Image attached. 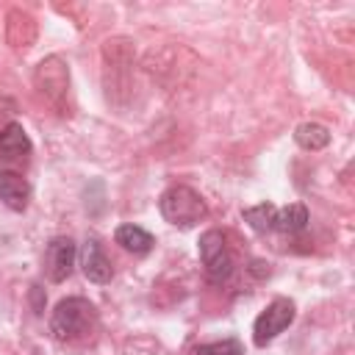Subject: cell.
Wrapping results in <instances>:
<instances>
[{
    "instance_id": "cell-6",
    "label": "cell",
    "mask_w": 355,
    "mask_h": 355,
    "mask_svg": "<svg viewBox=\"0 0 355 355\" xmlns=\"http://www.w3.org/2000/svg\"><path fill=\"white\" fill-rule=\"evenodd\" d=\"M75 241L69 236H55L44 250V277L50 283H64L75 266Z\"/></svg>"
},
{
    "instance_id": "cell-8",
    "label": "cell",
    "mask_w": 355,
    "mask_h": 355,
    "mask_svg": "<svg viewBox=\"0 0 355 355\" xmlns=\"http://www.w3.org/2000/svg\"><path fill=\"white\" fill-rule=\"evenodd\" d=\"M31 155V139L22 125L11 122L0 130V161L3 164H25Z\"/></svg>"
},
{
    "instance_id": "cell-7",
    "label": "cell",
    "mask_w": 355,
    "mask_h": 355,
    "mask_svg": "<svg viewBox=\"0 0 355 355\" xmlns=\"http://www.w3.org/2000/svg\"><path fill=\"white\" fill-rule=\"evenodd\" d=\"M80 272L86 275L89 283H108L114 277V269H111V261L103 250V244L97 239H86L83 247H80Z\"/></svg>"
},
{
    "instance_id": "cell-11",
    "label": "cell",
    "mask_w": 355,
    "mask_h": 355,
    "mask_svg": "<svg viewBox=\"0 0 355 355\" xmlns=\"http://www.w3.org/2000/svg\"><path fill=\"white\" fill-rule=\"evenodd\" d=\"M294 141H297L302 150L316 153V150H324V147L330 144V130H327L324 125H319V122H302V125H297V130H294Z\"/></svg>"
},
{
    "instance_id": "cell-2",
    "label": "cell",
    "mask_w": 355,
    "mask_h": 355,
    "mask_svg": "<svg viewBox=\"0 0 355 355\" xmlns=\"http://www.w3.org/2000/svg\"><path fill=\"white\" fill-rule=\"evenodd\" d=\"M158 208H161V216H164L169 225L183 227V230L194 227V225L202 222L205 214H208L205 200H202L191 186H183V183L169 186V189L158 197Z\"/></svg>"
},
{
    "instance_id": "cell-9",
    "label": "cell",
    "mask_w": 355,
    "mask_h": 355,
    "mask_svg": "<svg viewBox=\"0 0 355 355\" xmlns=\"http://www.w3.org/2000/svg\"><path fill=\"white\" fill-rule=\"evenodd\" d=\"M0 200L11 211H25L31 200V186L28 180L14 172V169H0Z\"/></svg>"
},
{
    "instance_id": "cell-4",
    "label": "cell",
    "mask_w": 355,
    "mask_h": 355,
    "mask_svg": "<svg viewBox=\"0 0 355 355\" xmlns=\"http://www.w3.org/2000/svg\"><path fill=\"white\" fill-rule=\"evenodd\" d=\"M33 83H36L39 94H44V100L64 114V100L69 94V69L58 55H50L36 67Z\"/></svg>"
},
{
    "instance_id": "cell-3",
    "label": "cell",
    "mask_w": 355,
    "mask_h": 355,
    "mask_svg": "<svg viewBox=\"0 0 355 355\" xmlns=\"http://www.w3.org/2000/svg\"><path fill=\"white\" fill-rule=\"evenodd\" d=\"M297 316V305L288 297H275L255 319L252 324V341L255 347H266L272 338H277Z\"/></svg>"
},
{
    "instance_id": "cell-5",
    "label": "cell",
    "mask_w": 355,
    "mask_h": 355,
    "mask_svg": "<svg viewBox=\"0 0 355 355\" xmlns=\"http://www.w3.org/2000/svg\"><path fill=\"white\" fill-rule=\"evenodd\" d=\"M200 261L214 283H222L233 272V255L227 250V239L222 230H205L200 236Z\"/></svg>"
},
{
    "instance_id": "cell-1",
    "label": "cell",
    "mask_w": 355,
    "mask_h": 355,
    "mask_svg": "<svg viewBox=\"0 0 355 355\" xmlns=\"http://www.w3.org/2000/svg\"><path fill=\"white\" fill-rule=\"evenodd\" d=\"M97 324V311L83 297H67L53 308L50 333L58 341H78L86 338Z\"/></svg>"
},
{
    "instance_id": "cell-13",
    "label": "cell",
    "mask_w": 355,
    "mask_h": 355,
    "mask_svg": "<svg viewBox=\"0 0 355 355\" xmlns=\"http://www.w3.org/2000/svg\"><path fill=\"white\" fill-rule=\"evenodd\" d=\"M275 205L272 202H258V205H250V208H244L241 211V216H244V222L255 230V233H269L272 227H275Z\"/></svg>"
},
{
    "instance_id": "cell-10",
    "label": "cell",
    "mask_w": 355,
    "mask_h": 355,
    "mask_svg": "<svg viewBox=\"0 0 355 355\" xmlns=\"http://www.w3.org/2000/svg\"><path fill=\"white\" fill-rule=\"evenodd\" d=\"M114 241L122 247V250H128V252H133V255H144V252H150L153 250V244H155V239L144 230V227H139V225H119L116 227V233H114Z\"/></svg>"
},
{
    "instance_id": "cell-12",
    "label": "cell",
    "mask_w": 355,
    "mask_h": 355,
    "mask_svg": "<svg viewBox=\"0 0 355 355\" xmlns=\"http://www.w3.org/2000/svg\"><path fill=\"white\" fill-rule=\"evenodd\" d=\"M305 225H308V208H305L302 202H291V205L275 211V227H272V230H280V233H300Z\"/></svg>"
},
{
    "instance_id": "cell-14",
    "label": "cell",
    "mask_w": 355,
    "mask_h": 355,
    "mask_svg": "<svg viewBox=\"0 0 355 355\" xmlns=\"http://www.w3.org/2000/svg\"><path fill=\"white\" fill-rule=\"evenodd\" d=\"M194 355H244V347L239 338H222V341L200 344L194 349Z\"/></svg>"
}]
</instances>
